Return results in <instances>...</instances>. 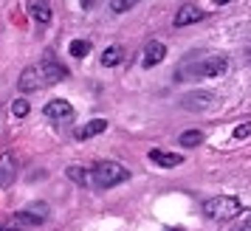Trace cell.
<instances>
[{
  "mask_svg": "<svg viewBox=\"0 0 251 231\" xmlns=\"http://www.w3.org/2000/svg\"><path fill=\"white\" fill-rule=\"evenodd\" d=\"M228 68V59L220 54H195V57L183 59L175 79L178 82H198V79H212V76H223Z\"/></svg>",
  "mask_w": 251,
  "mask_h": 231,
  "instance_id": "obj_1",
  "label": "cell"
},
{
  "mask_svg": "<svg viewBox=\"0 0 251 231\" xmlns=\"http://www.w3.org/2000/svg\"><path fill=\"white\" fill-rule=\"evenodd\" d=\"M127 178H130V172L116 161H102L88 169V186H93V189H110V186H119L122 181H127Z\"/></svg>",
  "mask_w": 251,
  "mask_h": 231,
  "instance_id": "obj_2",
  "label": "cell"
},
{
  "mask_svg": "<svg viewBox=\"0 0 251 231\" xmlns=\"http://www.w3.org/2000/svg\"><path fill=\"white\" fill-rule=\"evenodd\" d=\"M243 211V203L237 197L231 195H217V197H209L203 203V214L209 220H234Z\"/></svg>",
  "mask_w": 251,
  "mask_h": 231,
  "instance_id": "obj_3",
  "label": "cell"
},
{
  "mask_svg": "<svg viewBox=\"0 0 251 231\" xmlns=\"http://www.w3.org/2000/svg\"><path fill=\"white\" fill-rule=\"evenodd\" d=\"M46 73H43V68L40 65H28V68L20 73V79H17V88L23 93H34L40 91V88H46Z\"/></svg>",
  "mask_w": 251,
  "mask_h": 231,
  "instance_id": "obj_4",
  "label": "cell"
},
{
  "mask_svg": "<svg viewBox=\"0 0 251 231\" xmlns=\"http://www.w3.org/2000/svg\"><path fill=\"white\" fill-rule=\"evenodd\" d=\"M17 220H20V223H25V226H43V223L48 220V203H43V200L28 203L25 208H20V211H17Z\"/></svg>",
  "mask_w": 251,
  "mask_h": 231,
  "instance_id": "obj_5",
  "label": "cell"
},
{
  "mask_svg": "<svg viewBox=\"0 0 251 231\" xmlns=\"http://www.w3.org/2000/svg\"><path fill=\"white\" fill-rule=\"evenodd\" d=\"M43 113H46V118H51V121H71V118H74V104H68L65 99H51V102L43 107Z\"/></svg>",
  "mask_w": 251,
  "mask_h": 231,
  "instance_id": "obj_6",
  "label": "cell"
},
{
  "mask_svg": "<svg viewBox=\"0 0 251 231\" xmlns=\"http://www.w3.org/2000/svg\"><path fill=\"white\" fill-rule=\"evenodd\" d=\"M40 68H43V73H46V82H48V85H57V82H62L65 76H68V68L51 57V51H48V57L40 62Z\"/></svg>",
  "mask_w": 251,
  "mask_h": 231,
  "instance_id": "obj_7",
  "label": "cell"
},
{
  "mask_svg": "<svg viewBox=\"0 0 251 231\" xmlns=\"http://www.w3.org/2000/svg\"><path fill=\"white\" fill-rule=\"evenodd\" d=\"M164 57H167V48H164V43H147V48H144V54H141V65L144 68H155L158 62H164Z\"/></svg>",
  "mask_w": 251,
  "mask_h": 231,
  "instance_id": "obj_8",
  "label": "cell"
},
{
  "mask_svg": "<svg viewBox=\"0 0 251 231\" xmlns=\"http://www.w3.org/2000/svg\"><path fill=\"white\" fill-rule=\"evenodd\" d=\"M203 17H206L203 9H198V6H183V9H178V14H175V25H178V28H183V25L201 23Z\"/></svg>",
  "mask_w": 251,
  "mask_h": 231,
  "instance_id": "obj_9",
  "label": "cell"
},
{
  "mask_svg": "<svg viewBox=\"0 0 251 231\" xmlns=\"http://www.w3.org/2000/svg\"><path fill=\"white\" fill-rule=\"evenodd\" d=\"M14 178H17V161L14 155H0V186H12Z\"/></svg>",
  "mask_w": 251,
  "mask_h": 231,
  "instance_id": "obj_10",
  "label": "cell"
},
{
  "mask_svg": "<svg viewBox=\"0 0 251 231\" xmlns=\"http://www.w3.org/2000/svg\"><path fill=\"white\" fill-rule=\"evenodd\" d=\"M212 99H215L212 93L198 91V93H189V96H183V102H181V104L186 107V110H206V107L212 104Z\"/></svg>",
  "mask_w": 251,
  "mask_h": 231,
  "instance_id": "obj_11",
  "label": "cell"
},
{
  "mask_svg": "<svg viewBox=\"0 0 251 231\" xmlns=\"http://www.w3.org/2000/svg\"><path fill=\"white\" fill-rule=\"evenodd\" d=\"M150 161L158 163V166H167V169H172V166H181L183 158L178 155V152H164V150H152L150 152Z\"/></svg>",
  "mask_w": 251,
  "mask_h": 231,
  "instance_id": "obj_12",
  "label": "cell"
},
{
  "mask_svg": "<svg viewBox=\"0 0 251 231\" xmlns=\"http://www.w3.org/2000/svg\"><path fill=\"white\" fill-rule=\"evenodd\" d=\"M104 130H107V121H104V118H93V121H88V124H82L74 136H76L79 141H85V139H93V136L104 133Z\"/></svg>",
  "mask_w": 251,
  "mask_h": 231,
  "instance_id": "obj_13",
  "label": "cell"
},
{
  "mask_svg": "<svg viewBox=\"0 0 251 231\" xmlns=\"http://www.w3.org/2000/svg\"><path fill=\"white\" fill-rule=\"evenodd\" d=\"M28 14L34 17L37 25H48V23H51V6L43 3V0H34V3L28 6Z\"/></svg>",
  "mask_w": 251,
  "mask_h": 231,
  "instance_id": "obj_14",
  "label": "cell"
},
{
  "mask_svg": "<svg viewBox=\"0 0 251 231\" xmlns=\"http://www.w3.org/2000/svg\"><path fill=\"white\" fill-rule=\"evenodd\" d=\"M122 57H125V51L119 46H107L102 54V65H107V68H113V65H119L122 62Z\"/></svg>",
  "mask_w": 251,
  "mask_h": 231,
  "instance_id": "obj_15",
  "label": "cell"
},
{
  "mask_svg": "<svg viewBox=\"0 0 251 231\" xmlns=\"http://www.w3.org/2000/svg\"><path fill=\"white\" fill-rule=\"evenodd\" d=\"M181 144L183 147H198V144H203V133L201 130H186V133H181Z\"/></svg>",
  "mask_w": 251,
  "mask_h": 231,
  "instance_id": "obj_16",
  "label": "cell"
},
{
  "mask_svg": "<svg viewBox=\"0 0 251 231\" xmlns=\"http://www.w3.org/2000/svg\"><path fill=\"white\" fill-rule=\"evenodd\" d=\"M71 181H76L79 186H88V169H82V166H68V172H65Z\"/></svg>",
  "mask_w": 251,
  "mask_h": 231,
  "instance_id": "obj_17",
  "label": "cell"
},
{
  "mask_svg": "<svg viewBox=\"0 0 251 231\" xmlns=\"http://www.w3.org/2000/svg\"><path fill=\"white\" fill-rule=\"evenodd\" d=\"M71 54H74L76 59L88 57V54H91V43H85V40H74V43H71Z\"/></svg>",
  "mask_w": 251,
  "mask_h": 231,
  "instance_id": "obj_18",
  "label": "cell"
},
{
  "mask_svg": "<svg viewBox=\"0 0 251 231\" xmlns=\"http://www.w3.org/2000/svg\"><path fill=\"white\" fill-rule=\"evenodd\" d=\"M138 0H110V12L113 14H125V12H130Z\"/></svg>",
  "mask_w": 251,
  "mask_h": 231,
  "instance_id": "obj_19",
  "label": "cell"
},
{
  "mask_svg": "<svg viewBox=\"0 0 251 231\" xmlns=\"http://www.w3.org/2000/svg\"><path fill=\"white\" fill-rule=\"evenodd\" d=\"M28 110H31V104H28V99H17V102L12 104V113L17 116V118H23V116H28Z\"/></svg>",
  "mask_w": 251,
  "mask_h": 231,
  "instance_id": "obj_20",
  "label": "cell"
},
{
  "mask_svg": "<svg viewBox=\"0 0 251 231\" xmlns=\"http://www.w3.org/2000/svg\"><path fill=\"white\" fill-rule=\"evenodd\" d=\"M246 136H251V121H246V124H240L234 130V139H246Z\"/></svg>",
  "mask_w": 251,
  "mask_h": 231,
  "instance_id": "obj_21",
  "label": "cell"
},
{
  "mask_svg": "<svg viewBox=\"0 0 251 231\" xmlns=\"http://www.w3.org/2000/svg\"><path fill=\"white\" fill-rule=\"evenodd\" d=\"M79 3H82V9H91V6L96 3V0H79Z\"/></svg>",
  "mask_w": 251,
  "mask_h": 231,
  "instance_id": "obj_22",
  "label": "cell"
},
{
  "mask_svg": "<svg viewBox=\"0 0 251 231\" xmlns=\"http://www.w3.org/2000/svg\"><path fill=\"white\" fill-rule=\"evenodd\" d=\"M234 231H251V226H240V229H234Z\"/></svg>",
  "mask_w": 251,
  "mask_h": 231,
  "instance_id": "obj_23",
  "label": "cell"
},
{
  "mask_svg": "<svg viewBox=\"0 0 251 231\" xmlns=\"http://www.w3.org/2000/svg\"><path fill=\"white\" fill-rule=\"evenodd\" d=\"M215 3H217V6H223V3H228V0H215Z\"/></svg>",
  "mask_w": 251,
  "mask_h": 231,
  "instance_id": "obj_24",
  "label": "cell"
},
{
  "mask_svg": "<svg viewBox=\"0 0 251 231\" xmlns=\"http://www.w3.org/2000/svg\"><path fill=\"white\" fill-rule=\"evenodd\" d=\"M0 231H3V229H0Z\"/></svg>",
  "mask_w": 251,
  "mask_h": 231,
  "instance_id": "obj_25",
  "label": "cell"
}]
</instances>
